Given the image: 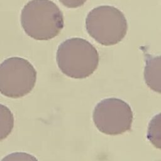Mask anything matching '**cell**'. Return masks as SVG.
<instances>
[{
  "mask_svg": "<svg viewBox=\"0 0 161 161\" xmlns=\"http://www.w3.org/2000/svg\"><path fill=\"white\" fill-rule=\"evenodd\" d=\"M21 24L25 32L36 40H49L64 28L62 12L50 0H31L21 10Z\"/></svg>",
  "mask_w": 161,
  "mask_h": 161,
  "instance_id": "6da1fadb",
  "label": "cell"
},
{
  "mask_svg": "<svg viewBox=\"0 0 161 161\" xmlns=\"http://www.w3.org/2000/svg\"><path fill=\"white\" fill-rule=\"evenodd\" d=\"M56 60L64 74L73 79H85L97 69L99 57L92 44L76 37L67 39L58 46Z\"/></svg>",
  "mask_w": 161,
  "mask_h": 161,
  "instance_id": "7a4b0ae2",
  "label": "cell"
},
{
  "mask_svg": "<svg viewBox=\"0 0 161 161\" xmlns=\"http://www.w3.org/2000/svg\"><path fill=\"white\" fill-rule=\"evenodd\" d=\"M86 28L88 34L104 46L114 45L125 36L128 24L124 14L112 6L93 8L87 15Z\"/></svg>",
  "mask_w": 161,
  "mask_h": 161,
  "instance_id": "3957f363",
  "label": "cell"
},
{
  "mask_svg": "<svg viewBox=\"0 0 161 161\" xmlns=\"http://www.w3.org/2000/svg\"><path fill=\"white\" fill-rule=\"evenodd\" d=\"M36 81V71L26 59L13 57L0 64V92L10 98H19L29 94Z\"/></svg>",
  "mask_w": 161,
  "mask_h": 161,
  "instance_id": "277c9868",
  "label": "cell"
},
{
  "mask_svg": "<svg viewBox=\"0 0 161 161\" xmlns=\"http://www.w3.org/2000/svg\"><path fill=\"white\" fill-rule=\"evenodd\" d=\"M92 119L96 128L103 133L118 135L131 129L133 114L126 102L109 97L97 104L93 110Z\"/></svg>",
  "mask_w": 161,
  "mask_h": 161,
  "instance_id": "5b68a950",
  "label": "cell"
},
{
  "mask_svg": "<svg viewBox=\"0 0 161 161\" xmlns=\"http://www.w3.org/2000/svg\"><path fill=\"white\" fill-rule=\"evenodd\" d=\"M144 79L153 91L160 93V57L148 56L145 60Z\"/></svg>",
  "mask_w": 161,
  "mask_h": 161,
  "instance_id": "8992f818",
  "label": "cell"
},
{
  "mask_svg": "<svg viewBox=\"0 0 161 161\" xmlns=\"http://www.w3.org/2000/svg\"><path fill=\"white\" fill-rule=\"evenodd\" d=\"M14 121L11 111L6 106L0 104V141L7 138L11 133Z\"/></svg>",
  "mask_w": 161,
  "mask_h": 161,
  "instance_id": "52a82bcc",
  "label": "cell"
},
{
  "mask_svg": "<svg viewBox=\"0 0 161 161\" xmlns=\"http://www.w3.org/2000/svg\"><path fill=\"white\" fill-rule=\"evenodd\" d=\"M160 114L155 116L150 121L147 137L150 142L158 148H160Z\"/></svg>",
  "mask_w": 161,
  "mask_h": 161,
  "instance_id": "ba28073f",
  "label": "cell"
},
{
  "mask_svg": "<svg viewBox=\"0 0 161 161\" xmlns=\"http://www.w3.org/2000/svg\"><path fill=\"white\" fill-rule=\"evenodd\" d=\"M1 161H38L33 155L23 152L11 153L4 157Z\"/></svg>",
  "mask_w": 161,
  "mask_h": 161,
  "instance_id": "9c48e42d",
  "label": "cell"
},
{
  "mask_svg": "<svg viewBox=\"0 0 161 161\" xmlns=\"http://www.w3.org/2000/svg\"><path fill=\"white\" fill-rule=\"evenodd\" d=\"M64 6L69 8H77L82 6L87 0H58Z\"/></svg>",
  "mask_w": 161,
  "mask_h": 161,
  "instance_id": "30bf717a",
  "label": "cell"
}]
</instances>
